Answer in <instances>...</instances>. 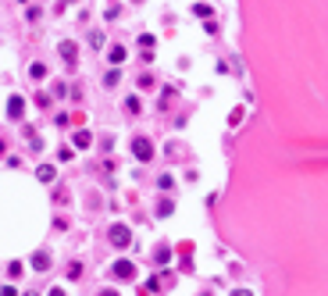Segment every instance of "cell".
<instances>
[{"label":"cell","mask_w":328,"mask_h":296,"mask_svg":"<svg viewBox=\"0 0 328 296\" xmlns=\"http://www.w3.org/2000/svg\"><path fill=\"white\" fill-rule=\"evenodd\" d=\"M75 54H79V47H75L71 39H65V43H61V57H65V61L71 65V61H75Z\"/></svg>","instance_id":"cell-6"},{"label":"cell","mask_w":328,"mask_h":296,"mask_svg":"<svg viewBox=\"0 0 328 296\" xmlns=\"http://www.w3.org/2000/svg\"><path fill=\"white\" fill-rule=\"evenodd\" d=\"M79 275H82V264H71V268H68V278H71V282H75Z\"/></svg>","instance_id":"cell-17"},{"label":"cell","mask_w":328,"mask_h":296,"mask_svg":"<svg viewBox=\"0 0 328 296\" xmlns=\"http://www.w3.org/2000/svg\"><path fill=\"white\" fill-rule=\"evenodd\" d=\"M0 296H18V289H14V286H4V289H0Z\"/></svg>","instance_id":"cell-19"},{"label":"cell","mask_w":328,"mask_h":296,"mask_svg":"<svg viewBox=\"0 0 328 296\" xmlns=\"http://www.w3.org/2000/svg\"><path fill=\"white\" fill-rule=\"evenodd\" d=\"M125 61V47H111V65H122Z\"/></svg>","instance_id":"cell-9"},{"label":"cell","mask_w":328,"mask_h":296,"mask_svg":"<svg viewBox=\"0 0 328 296\" xmlns=\"http://www.w3.org/2000/svg\"><path fill=\"white\" fill-rule=\"evenodd\" d=\"M89 47L100 50V47H103V33H89Z\"/></svg>","instance_id":"cell-12"},{"label":"cell","mask_w":328,"mask_h":296,"mask_svg":"<svg viewBox=\"0 0 328 296\" xmlns=\"http://www.w3.org/2000/svg\"><path fill=\"white\" fill-rule=\"evenodd\" d=\"M29 75H33V79H47V65H33V68H29Z\"/></svg>","instance_id":"cell-7"},{"label":"cell","mask_w":328,"mask_h":296,"mask_svg":"<svg viewBox=\"0 0 328 296\" xmlns=\"http://www.w3.org/2000/svg\"><path fill=\"white\" fill-rule=\"evenodd\" d=\"M132 243V232H129V225H111V246H129Z\"/></svg>","instance_id":"cell-1"},{"label":"cell","mask_w":328,"mask_h":296,"mask_svg":"<svg viewBox=\"0 0 328 296\" xmlns=\"http://www.w3.org/2000/svg\"><path fill=\"white\" fill-rule=\"evenodd\" d=\"M139 47H143V50H150V47H154V36H150V33H143V36H139Z\"/></svg>","instance_id":"cell-14"},{"label":"cell","mask_w":328,"mask_h":296,"mask_svg":"<svg viewBox=\"0 0 328 296\" xmlns=\"http://www.w3.org/2000/svg\"><path fill=\"white\" fill-rule=\"evenodd\" d=\"M114 275L118 278H136V264L132 261H114Z\"/></svg>","instance_id":"cell-3"},{"label":"cell","mask_w":328,"mask_h":296,"mask_svg":"<svg viewBox=\"0 0 328 296\" xmlns=\"http://www.w3.org/2000/svg\"><path fill=\"white\" fill-rule=\"evenodd\" d=\"M132 154H136L139 161H150V157H154V143H150V139H143V136H139V139H132Z\"/></svg>","instance_id":"cell-2"},{"label":"cell","mask_w":328,"mask_h":296,"mask_svg":"<svg viewBox=\"0 0 328 296\" xmlns=\"http://www.w3.org/2000/svg\"><path fill=\"white\" fill-rule=\"evenodd\" d=\"M168 257H171V250L168 246H157V264H168Z\"/></svg>","instance_id":"cell-13"},{"label":"cell","mask_w":328,"mask_h":296,"mask_svg":"<svg viewBox=\"0 0 328 296\" xmlns=\"http://www.w3.org/2000/svg\"><path fill=\"white\" fill-rule=\"evenodd\" d=\"M100 296H118V293H114V289H103V293H100Z\"/></svg>","instance_id":"cell-21"},{"label":"cell","mask_w":328,"mask_h":296,"mask_svg":"<svg viewBox=\"0 0 328 296\" xmlns=\"http://www.w3.org/2000/svg\"><path fill=\"white\" fill-rule=\"evenodd\" d=\"M33 268H36V271H47V268H50V254H47V250L33 254Z\"/></svg>","instance_id":"cell-4"},{"label":"cell","mask_w":328,"mask_h":296,"mask_svg":"<svg viewBox=\"0 0 328 296\" xmlns=\"http://www.w3.org/2000/svg\"><path fill=\"white\" fill-rule=\"evenodd\" d=\"M239 122H243V111H239V107H235V111L229 114V125H239Z\"/></svg>","instance_id":"cell-18"},{"label":"cell","mask_w":328,"mask_h":296,"mask_svg":"<svg viewBox=\"0 0 328 296\" xmlns=\"http://www.w3.org/2000/svg\"><path fill=\"white\" fill-rule=\"evenodd\" d=\"M39 182H54V168H50V164L39 168Z\"/></svg>","instance_id":"cell-11"},{"label":"cell","mask_w":328,"mask_h":296,"mask_svg":"<svg viewBox=\"0 0 328 296\" xmlns=\"http://www.w3.org/2000/svg\"><path fill=\"white\" fill-rule=\"evenodd\" d=\"M75 146H79V150H82V146H89V132H86V129L75 132Z\"/></svg>","instance_id":"cell-10"},{"label":"cell","mask_w":328,"mask_h":296,"mask_svg":"<svg viewBox=\"0 0 328 296\" xmlns=\"http://www.w3.org/2000/svg\"><path fill=\"white\" fill-rule=\"evenodd\" d=\"M25 296H36V293H25Z\"/></svg>","instance_id":"cell-23"},{"label":"cell","mask_w":328,"mask_h":296,"mask_svg":"<svg viewBox=\"0 0 328 296\" xmlns=\"http://www.w3.org/2000/svg\"><path fill=\"white\" fill-rule=\"evenodd\" d=\"M232 296H250V293H246V289H239V293H232Z\"/></svg>","instance_id":"cell-22"},{"label":"cell","mask_w":328,"mask_h":296,"mask_svg":"<svg viewBox=\"0 0 328 296\" xmlns=\"http://www.w3.org/2000/svg\"><path fill=\"white\" fill-rule=\"evenodd\" d=\"M22 111H25V100H22V97H11V100H7V114H11V118H22Z\"/></svg>","instance_id":"cell-5"},{"label":"cell","mask_w":328,"mask_h":296,"mask_svg":"<svg viewBox=\"0 0 328 296\" xmlns=\"http://www.w3.org/2000/svg\"><path fill=\"white\" fill-rule=\"evenodd\" d=\"M171 211H175V203H171V200H161V203H157V214H161V218H168Z\"/></svg>","instance_id":"cell-8"},{"label":"cell","mask_w":328,"mask_h":296,"mask_svg":"<svg viewBox=\"0 0 328 296\" xmlns=\"http://www.w3.org/2000/svg\"><path fill=\"white\" fill-rule=\"evenodd\" d=\"M50 296H65V289H61V286H57V289H50Z\"/></svg>","instance_id":"cell-20"},{"label":"cell","mask_w":328,"mask_h":296,"mask_svg":"<svg viewBox=\"0 0 328 296\" xmlns=\"http://www.w3.org/2000/svg\"><path fill=\"white\" fill-rule=\"evenodd\" d=\"M193 14H200V18H211V7H207V4H197V7H193Z\"/></svg>","instance_id":"cell-16"},{"label":"cell","mask_w":328,"mask_h":296,"mask_svg":"<svg viewBox=\"0 0 328 296\" xmlns=\"http://www.w3.org/2000/svg\"><path fill=\"white\" fill-rule=\"evenodd\" d=\"M7 275H11V278H18V275H22V264H18V261H11V264H7Z\"/></svg>","instance_id":"cell-15"}]
</instances>
